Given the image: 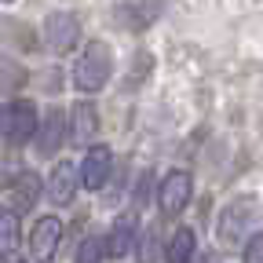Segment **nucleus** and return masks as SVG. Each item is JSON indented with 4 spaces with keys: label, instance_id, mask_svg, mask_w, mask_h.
Listing matches in <instances>:
<instances>
[{
    "label": "nucleus",
    "instance_id": "nucleus-1",
    "mask_svg": "<svg viewBox=\"0 0 263 263\" xmlns=\"http://www.w3.org/2000/svg\"><path fill=\"white\" fill-rule=\"evenodd\" d=\"M256 230H259V197L241 194V197L223 205V212L216 219V241L223 249H234V245L249 241Z\"/></svg>",
    "mask_w": 263,
    "mask_h": 263
},
{
    "label": "nucleus",
    "instance_id": "nucleus-2",
    "mask_svg": "<svg viewBox=\"0 0 263 263\" xmlns=\"http://www.w3.org/2000/svg\"><path fill=\"white\" fill-rule=\"evenodd\" d=\"M110 70H114V59H110V48L103 41H88L84 51L77 55L73 62V88L81 95H95L103 91L106 81H110Z\"/></svg>",
    "mask_w": 263,
    "mask_h": 263
},
{
    "label": "nucleus",
    "instance_id": "nucleus-3",
    "mask_svg": "<svg viewBox=\"0 0 263 263\" xmlns=\"http://www.w3.org/2000/svg\"><path fill=\"white\" fill-rule=\"evenodd\" d=\"M41 128V110L33 99H11V103L0 106V136H4L11 146H26L37 139Z\"/></svg>",
    "mask_w": 263,
    "mask_h": 263
},
{
    "label": "nucleus",
    "instance_id": "nucleus-4",
    "mask_svg": "<svg viewBox=\"0 0 263 263\" xmlns=\"http://www.w3.org/2000/svg\"><path fill=\"white\" fill-rule=\"evenodd\" d=\"M190 194H194V176L183 172V168H172L168 176L157 183V197H154L161 219H176L190 205Z\"/></svg>",
    "mask_w": 263,
    "mask_h": 263
},
{
    "label": "nucleus",
    "instance_id": "nucleus-5",
    "mask_svg": "<svg viewBox=\"0 0 263 263\" xmlns=\"http://www.w3.org/2000/svg\"><path fill=\"white\" fill-rule=\"evenodd\" d=\"M81 41V22L73 11H51L44 18V44L55 51V55H66V51H73Z\"/></svg>",
    "mask_w": 263,
    "mask_h": 263
},
{
    "label": "nucleus",
    "instance_id": "nucleus-6",
    "mask_svg": "<svg viewBox=\"0 0 263 263\" xmlns=\"http://www.w3.org/2000/svg\"><path fill=\"white\" fill-rule=\"evenodd\" d=\"M77 186H81V172H77V164H73V161H55V164H51V172H48V179H44L48 201H51L55 209L73 205Z\"/></svg>",
    "mask_w": 263,
    "mask_h": 263
},
{
    "label": "nucleus",
    "instance_id": "nucleus-7",
    "mask_svg": "<svg viewBox=\"0 0 263 263\" xmlns=\"http://www.w3.org/2000/svg\"><path fill=\"white\" fill-rule=\"evenodd\" d=\"M77 172H81V186H84V190H103L106 179H110V172H114V154H110V146H103V143L88 146L84 157H81V164H77Z\"/></svg>",
    "mask_w": 263,
    "mask_h": 263
},
{
    "label": "nucleus",
    "instance_id": "nucleus-8",
    "mask_svg": "<svg viewBox=\"0 0 263 263\" xmlns=\"http://www.w3.org/2000/svg\"><path fill=\"white\" fill-rule=\"evenodd\" d=\"M62 245V219L59 216H41L29 230V252L37 263H51Z\"/></svg>",
    "mask_w": 263,
    "mask_h": 263
},
{
    "label": "nucleus",
    "instance_id": "nucleus-9",
    "mask_svg": "<svg viewBox=\"0 0 263 263\" xmlns=\"http://www.w3.org/2000/svg\"><path fill=\"white\" fill-rule=\"evenodd\" d=\"M37 154L41 157H55L59 146L70 143V124H66V110L51 106L48 114H41V128H37Z\"/></svg>",
    "mask_w": 263,
    "mask_h": 263
},
{
    "label": "nucleus",
    "instance_id": "nucleus-10",
    "mask_svg": "<svg viewBox=\"0 0 263 263\" xmlns=\"http://www.w3.org/2000/svg\"><path fill=\"white\" fill-rule=\"evenodd\" d=\"M66 124H70V146H95V136H99V110L91 103H73L66 110Z\"/></svg>",
    "mask_w": 263,
    "mask_h": 263
},
{
    "label": "nucleus",
    "instance_id": "nucleus-11",
    "mask_svg": "<svg viewBox=\"0 0 263 263\" xmlns=\"http://www.w3.org/2000/svg\"><path fill=\"white\" fill-rule=\"evenodd\" d=\"M136 238H139V216H136V212H121V216L114 219V227H110L106 256H114V259L128 256V249L136 245Z\"/></svg>",
    "mask_w": 263,
    "mask_h": 263
},
{
    "label": "nucleus",
    "instance_id": "nucleus-12",
    "mask_svg": "<svg viewBox=\"0 0 263 263\" xmlns=\"http://www.w3.org/2000/svg\"><path fill=\"white\" fill-rule=\"evenodd\" d=\"M41 190H44V183H41V176L33 172V168H22V176L11 183V197H15V212L22 216V212H29L33 205L41 201Z\"/></svg>",
    "mask_w": 263,
    "mask_h": 263
},
{
    "label": "nucleus",
    "instance_id": "nucleus-13",
    "mask_svg": "<svg viewBox=\"0 0 263 263\" xmlns=\"http://www.w3.org/2000/svg\"><path fill=\"white\" fill-rule=\"evenodd\" d=\"M22 245V216L15 209L0 212V259H15Z\"/></svg>",
    "mask_w": 263,
    "mask_h": 263
},
{
    "label": "nucleus",
    "instance_id": "nucleus-14",
    "mask_svg": "<svg viewBox=\"0 0 263 263\" xmlns=\"http://www.w3.org/2000/svg\"><path fill=\"white\" fill-rule=\"evenodd\" d=\"M197 252V238L190 227H176L172 238L164 241V263H190Z\"/></svg>",
    "mask_w": 263,
    "mask_h": 263
},
{
    "label": "nucleus",
    "instance_id": "nucleus-15",
    "mask_svg": "<svg viewBox=\"0 0 263 263\" xmlns=\"http://www.w3.org/2000/svg\"><path fill=\"white\" fill-rule=\"evenodd\" d=\"M157 15H161V0H124L121 4V18L128 22V29H146Z\"/></svg>",
    "mask_w": 263,
    "mask_h": 263
},
{
    "label": "nucleus",
    "instance_id": "nucleus-16",
    "mask_svg": "<svg viewBox=\"0 0 263 263\" xmlns=\"http://www.w3.org/2000/svg\"><path fill=\"white\" fill-rule=\"evenodd\" d=\"M136 256H139V263H157V259H164V256H161V230H157L154 223H150V227H139Z\"/></svg>",
    "mask_w": 263,
    "mask_h": 263
},
{
    "label": "nucleus",
    "instance_id": "nucleus-17",
    "mask_svg": "<svg viewBox=\"0 0 263 263\" xmlns=\"http://www.w3.org/2000/svg\"><path fill=\"white\" fill-rule=\"evenodd\" d=\"M103 259H106V241L99 234H88L77 245V256H73V263H103Z\"/></svg>",
    "mask_w": 263,
    "mask_h": 263
},
{
    "label": "nucleus",
    "instance_id": "nucleus-18",
    "mask_svg": "<svg viewBox=\"0 0 263 263\" xmlns=\"http://www.w3.org/2000/svg\"><path fill=\"white\" fill-rule=\"evenodd\" d=\"M22 66H15L11 59H4V55H0V88H18L22 84Z\"/></svg>",
    "mask_w": 263,
    "mask_h": 263
},
{
    "label": "nucleus",
    "instance_id": "nucleus-19",
    "mask_svg": "<svg viewBox=\"0 0 263 263\" xmlns=\"http://www.w3.org/2000/svg\"><path fill=\"white\" fill-rule=\"evenodd\" d=\"M241 263H263V227L245 241V249H241Z\"/></svg>",
    "mask_w": 263,
    "mask_h": 263
},
{
    "label": "nucleus",
    "instance_id": "nucleus-20",
    "mask_svg": "<svg viewBox=\"0 0 263 263\" xmlns=\"http://www.w3.org/2000/svg\"><path fill=\"white\" fill-rule=\"evenodd\" d=\"M18 176H22V164L8 154H0V186H11Z\"/></svg>",
    "mask_w": 263,
    "mask_h": 263
},
{
    "label": "nucleus",
    "instance_id": "nucleus-21",
    "mask_svg": "<svg viewBox=\"0 0 263 263\" xmlns=\"http://www.w3.org/2000/svg\"><path fill=\"white\" fill-rule=\"evenodd\" d=\"M0 4H11V0H0Z\"/></svg>",
    "mask_w": 263,
    "mask_h": 263
}]
</instances>
